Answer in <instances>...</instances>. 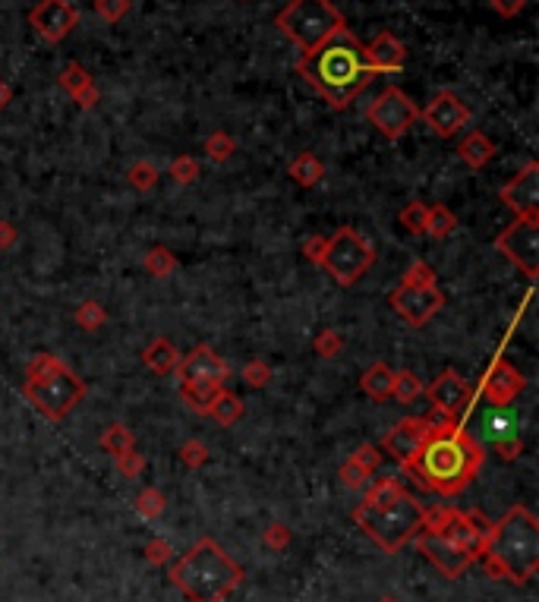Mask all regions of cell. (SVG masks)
<instances>
[{
  "mask_svg": "<svg viewBox=\"0 0 539 602\" xmlns=\"http://www.w3.org/2000/svg\"><path fill=\"white\" fill-rule=\"evenodd\" d=\"M296 73L306 86H312V92L322 95V101H328V108L338 111L347 108L375 80L366 50L350 29H341L338 35H331L316 50H306L296 60Z\"/></svg>",
  "mask_w": 539,
  "mask_h": 602,
  "instance_id": "obj_1",
  "label": "cell"
},
{
  "mask_svg": "<svg viewBox=\"0 0 539 602\" xmlns=\"http://www.w3.org/2000/svg\"><path fill=\"white\" fill-rule=\"evenodd\" d=\"M482 458L486 454H482L480 442L458 423H451L432 432L423 448L404 464V470L429 492L458 495L470 486V480L482 467Z\"/></svg>",
  "mask_w": 539,
  "mask_h": 602,
  "instance_id": "obj_2",
  "label": "cell"
},
{
  "mask_svg": "<svg viewBox=\"0 0 539 602\" xmlns=\"http://www.w3.org/2000/svg\"><path fill=\"white\" fill-rule=\"evenodd\" d=\"M423 505L401 489V482L385 476L366 486V498L353 511V521L389 552H397L417 530H423Z\"/></svg>",
  "mask_w": 539,
  "mask_h": 602,
  "instance_id": "obj_3",
  "label": "cell"
},
{
  "mask_svg": "<svg viewBox=\"0 0 539 602\" xmlns=\"http://www.w3.org/2000/svg\"><path fill=\"white\" fill-rule=\"evenodd\" d=\"M482 559L492 577L527 583L539 567V521L524 505L511 508L496 527H489Z\"/></svg>",
  "mask_w": 539,
  "mask_h": 602,
  "instance_id": "obj_4",
  "label": "cell"
},
{
  "mask_svg": "<svg viewBox=\"0 0 539 602\" xmlns=\"http://www.w3.org/2000/svg\"><path fill=\"white\" fill-rule=\"evenodd\" d=\"M173 583L189 602H224L243 581V567L212 539H199L173 565Z\"/></svg>",
  "mask_w": 539,
  "mask_h": 602,
  "instance_id": "obj_5",
  "label": "cell"
},
{
  "mask_svg": "<svg viewBox=\"0 0 539 602\" xmlns=\"http://www.w3.org/2000/svg\"><path fill=\"white\" fill-rule=\"evenodd\" d=\"M22 395L38 413L48 420H64L73 413V407L86 397V382L73 373L70 366L54 353H35L26 366V385Z\"/></svg>",
  "mask_w": 539,
  "mask_h": 602,
  "instance_id": "obj_6",
  "label": "cell"
},
{
  "mask_svg": "<svg viewBox=\"0 0 539 602\" xmlns=\"http://www.w3.org/2000/svg\"><path fill=\"white\" fill-rule=\"evenodd\" d=\"M274 26L281 35L306 54V50H316L322 42H328L331 35H338L341 29H347V19L331 0H288V7L274 16Z\"/></svg>",
  "mask_w": 539,
  "mask_h": 602,
  "instance_id": "obj_7",
  "label": "cell"
},
{
  "mask_svg": "<svg viewBox=\"0 0 539 602\" xmlns=\"http://www.w3.org/2000/svg\"><path fill=\"white\" fill-rule=\"evenodd\" d=\"M375 250L357 228H338L325 243V256L319 266L338 281L341 287H353L373 268Z\"/></svg>",
  "mask_w": 539,
  "mask_h": 602,
  "instance_id": "obj_8",
  "label": "cell"
},
{
  "mask_svg": "<svg viewBox=\"0 0 539 602\" xmlns=\"http://www.w3.org/2000/svg\"><path fill=\"white\" fill-rule=\"evenodd\" d=\"M366 117H369V123L379 129L381 136L391 139V143H397V139H401L404 133L420 120V108L413 104V98H410L404 89L389 86L366 108Z\"/></svg>",
  "mask_w": 539,
  "mask_h": 602,
  "instance_id": "obj_9",
  "label": "cell"
},
{
  "mask_svg": "<svg viewBox=\"0 0 539 602\" xmlns=\"http://www.w3.org/2000/svg\"><path fill=\"white\" fill-rule=\"evenodd\" d=\"M496 250L520 268L527 278L539 274V215L514 218L496 237Z\"/></svg>",
  "mask_w": 539,
  "mask_h": 602,
  "instance_id": "obj_10",
  "label": "cell"
},
{
  "mask_svg": "<svg viewBox=\"0 0 539 602\" xmlns=\"http://www.w3.org/2000/svg\"><path fill=\"white\" fill-rule=\"evenodd\" d=\"M451 423L454 420L435 413V410H432V416H407V420H401L395 429H389V436L381 438V448L404 467L420 448H423V442L432 436V432L439 429V426H451Z\"/></svg>",
  "mask_w": 539,
  "mask_h": 602,
  "instance_id": "obj_11",
  "label": "cell"
},
{
  "mask_svg": "<svg viewBox=\"0 0 539 602\" xmlns=\"http://www.w3.org/2000/svg\"><path fill=\"white\" fill-rule=\"evenodd\" d=\"M180 388H224L230 375V366L224 363L221 353H215L209 344H199L180 359L177 366Z\"/></svg>",
  "mask_w": 539,
  "mask_h": 602,
  "instance_id": "obj_12",
  "label": "cell"
},
{
  "mask_svg": "<svg viewBox=\"0 0 539 602\" xmlns=\"http://www.w3.org/2000/svg\"><path fill=\"white\" fill-rule=\"evenodd\" d=\"M389 303L395 306V313L404 319V322H410L413 328H423V325L442 309L445 297H442L439 284L435 287H417V284H404L401 281V284L391 290Z\"/></svg>",
  "mask_w": 539,
  "mask_h": 602,
  "instance_id": "obj_13",
  "label": "cell"
},
{
  "mask_svg": "<svg viewBox=\"0 0 539 602\" xmlns=\"http://www.w3.org/2000/svg\"><path fill=\"white\" fill-rule=\"evenodd\" d=\"M423 395L429 397L435 413L458 423L460 416L467 413L470 401H474V388L464 375H458L454 369H445V373H439V379H432V385L423 388Z\"/></svg>",
  "mask_w": 539,
  "mask_h": 602,
  "instance_id": "obj_14",
  "label": "cell"
},
{
  "mask_svg": "<svg viewBox=\"0 0 539 602\" xmlns=\"http://www.w3.org/2000/svg\"><path fill=\"white\" fill-rule=\"evenodd\" d=\"M29 26L48 44H60L80 26V10L70 0H38L35 10L29 13Z\"/></svg>",
  "mask_w": 539,
  "mask_h": 602,
  "instance_id": "obj_15",
  "label": "cell"
},
{
  "mask_svg": "<svg viewBox=\"0 0 539 602\" xmlns=\"http://www.w3.org/2000/svg\"><path fill=\"white\" fill-rule=\"evenodd\" d=\"M420 120H423L439 139H451L470 123V108L454 92L442 89V92L420 111Z\"/></svg>",
  "mask_w": 539,
  "mask_h": 602,
  "instance_id": "obj_16",
  "label": "cell"
},
{
  "mask_svg": "<svg viewBox=\"0 0 539 602\" xmlns=\"http://www.w3.org/2000/svg\"><path fill=\"white\" fill-rule=\"evenodd\" d=\"M524 388H527L524 375H520L504 357H496L492 369L486 373V379H482V397L489 404H496V407H508L514 397L524 395Z\"/></svg>",
  "mask_w": 539,
  "mask_h": 602,
  "instance_id": "obj_17",
  "label": "cell"
},
{
  "mask_svg": "<svg viewBox=\"0 0 539 602\" xmlns=\"http://www.w3.org/2000/svg\"><path fill=\"white\" fill-rule=\"evenodd\" d=\"M498 196H502V202L518 218L536 215V208H539V165L536 161H527L524 171L511 180V183H504Z\"/></svg>",
  "mask_w": 539,
  "mask_h": 602,
  "instance_id": "obj_18",
  "label": "cell"
},
{
  "mask_svg": "<svg viewBox=\"0 0 539 602\" xmlns=\"http://www.w3.org/2000/svg\"><path fill=\"white\" fill-rule=\"evenodd\" d=\"M417 543H420V549H423V555H429L432 565H439V571H445L448 577L464 574L470 567V561H474L460 545L448 543L445 536H439V533H432V530H426Z\"/></svg>",
  "mask_w": 539,
  "mask_h": 602,
  "instance_id": "obj_19",
  "label": "cell"
},
{
  "mask_svg": "<svg viewBox=\"0 0 539 602\" xmlns=\"http://www.w3.org/2000/svg\"><path fill=\"white\" fill-rule=\"evenodd\" d=\"M363 50H366V60L375 76L379 73H401L404 64H407V48H404V42L395 32H379Z\"/></svg>",
  "mask_w": 539,
  "mask_h": 602,
  "instance_id": "obj_20",
  "label": "cell"
},
{
  "mask_svg": "<svg viewBox=\"0 0 539 602\" xmlns=\"http://www.w3.org/2000/svg\"><path fill=\"white\" fill-rule=\"evenodd\" d=\"M458 155L467 167L480 171V167L489 165L492 155H496V143H492L486 133H480V129H470L467 136H464V143L458 145Z\"/></svg>",
  "mask_w": 539,
  "mask_h": 602,
  "instance_id": "obj_21",
  "label": "cell"
},
{
  "mask_svg": "<svg viewBox=\"0 0 539 602\" xmlns=\"http://www.w3.org/2000/svg\"><path fill=\"white\" fill-rule=\"evenodd\" d=\"M142 359L145 366H149L151 373H158V375H171L177 373V366H180V351L173 347V341H167V337H155V341H149V347L142 351Z\"/></svg>",
  "mask_w": 539,
  "mask_h": 602,
  "instance_id": "obj_22",
  "label": "cell"
},
{
  "mask_svg": "<svg viewBox=\"0 0 539 602\" xmlns=\"http://www.w3.org/2000/svg\"><path fill=\"white\" fill-rule=\"evenodd\" d=\"M359 388L366 391L373 401H389L395 391V369L389 363H373L359 379Z\"/></svg>",
  "mask_w": 539,
  "mask_h": 602,
  "instance_id": "obj_23",
  "label": "cell"
},
{
  "mask_svg": "<svg viewBox=\"0 0 539 602\" xmlns=\"http://www.w3.org/2000/svg\"><path fill=\"white\" fill-rule=\"evenodd\" d=\"M288 174L296 180V183H300V187L310 189L325 177V165L316 158V155H312V151H300V155H296V158L288 165Z\"/></svg>",
  "mask_w": 539,
  "mask_h": 602,
  "instance_id": "obj_24",
  "label": "cell"
},
{
  "mask_svg": "<svg viewBox=\"0 0 539 602\" xmlns=\"http://www.w3.org/2000/svg\"><path fill=\"white\" fill-rule=\"evenodd\" d=\"M209 416L215 420V423H221V426H234L243 416V401H240L234 391H227V388H221L215 395V401H212V407H209Z\"/></svg>",
  "mask_w": 539,
  "mask_h": 602,
  "instance_id": "obj_25",
  "label": "cell"
},
{
  "mask_svg": "<svg viewBox=\"0 0 539 602\" xmlns=\"http://www.w3.org/2000/svg\"><path fill=\"white\" fill-rule=\"evenodd\" d=\"M101 448L114 454V458H123V454L136 452V438H133V432L123 423H111L108 429L101 432Z\"/></svg>",
  "mask_w": 539,
  "mask_h": 602,
  "instance_id": "obj_26",
  "label": "cell"
},
{
  "mask_svg": "<svg viewBox=\"0 0 539 602\" xmlns=\"http://www.w3.org/2000/svg\"><path fill=\"white\" fill-rule=\"evenodd\" d=\"M458 230V218H454L451 208L445 205H429V215H426V234L432 240H448Z\"/></svg>",
  "mask_w": 539,
  "mask_h": 602,
  "instance_id": "obj_27",
  "label": "cell"
},
{
  "mask_svg": "<svg viewBox=\"0 0 539 602\" xmlns=\"http://www.w3.org/2000/svg\"><path fill=\"white\" fill-rule=\"evenodd\" d=\"M142 266L151 278H171V274L177 272V256H173L167 246H151V250L145 252Z\"/></svg>",
  "mask_w": 539,
  "mask_h": 602,
  "instance_id": "obj_28",
  "label": "cell"
},
{
  "mask_svg": "<svg viewBox=\"0 0 539 602\" xmlns=\"http://www.w3.org/2000/svg\"><path fill=\"white\" fill-rule=\"evenodd\" d=\"M58 82H60V89H66L70 95H80L82 89H89L95 80H92V73H89L86 66L80 64V60H70V64L60 70Z\"/></svg>",
  "mask_w": 539,
  "mask_h": 602,
  "instance_id": "obj_29",
  "label": "cell"
},
{
  "mask_svg": "<svg viewBox=\"0 0 539 602\" xmlns=\"http://www.w3.org/2000/svg\"><path fill=\"white\" fill-rule=\"evenodd\" d=\"M234 151H237V139L230 136V133H224V129H218V133H212V136L205 139V155H209V161H215V165H224Z\"/></svg>",
  "mask_w": 539,
  "mask_h": 602,
  "instance_id": "obj_30",
  "label": "cell"
},
{
  "mask_svg": "<svg viewBox=\"0 0 539 602\" xmlns=\"http://www.w3.org/2000/svg\"><path fill=\"white\" fill-rule=\"evenodd\" d=\"M420 395H423V382H420L417 375L410 373V369L395 373V391H391V397H397L401 404H413Z\"/></svg>",
  "mask_w": 539,
  "mask_h": 602,
  "instance_id": "obj_31",
  "label": "cell"
},
{
  "mask_svg": "<svg viewBox=\"0 0 539 602\" xmlns=\"http://www.w3.org/2000/svg\"><path fill=\"white\" fill-rule=\"evenodd\" d=\"M73 319H76V325H80V328L98 331L101 325L108 322V313L101 309L98 300H86V303H80V309H76V313H73Z\"/></svg>",
  "mask_w": 539,
  "mask_h": 602,
  "instance_id": "obj_32",
  "label": "cell"
},
{
  "mask_svg": "<svg viewBox=\"0 0 539 602\" xmlns=\"http://www.w3.org/2000/svg\"><path fill=\"white\" fill-rule=\"evenodd\" d=\"M127 177H130V183L139 193H149V189H155V183H158V167L151 165V161H136V165L127 171Z\"/></svg>",
  "mask_w": 539,
  "mask_h": 602,
  "instance_id": "obj_33",
  "label": "cell"
},
{
  "mask_svg": "<svg viewBox=\"0 0 539 602\" xmlns=\"http://www.w3.org/2000/svg\"><path fill=\"white\" fill-rule=\"evenodd\" d=\"M312 347H316L319 357L331 359V357H338V353L344 351V337H341L335 328H322L316 337H312Z\"/></svg>",
  "mask_w": 539,
  "mask_h": 602,
  "instance_id": "obj_34",
  "label": "cell"
},
{
  "mask_svg": "<svg viewBox=\"0 0 539 602\" xmlns=\"http://www.w3.org/2000/svg\"><path fill=\"white\" fill-rule=\"evenodd\" d=\"M426 215H429V205L423 202H410L401 208V224L410 234H426Z\"/></svg>",
  "mask_w": 539,
  "mask_h": 602,
  "instance_id": "obj_35",
  "label": "cell"
},
{
  "mask_svg": "<svg viewBox=\"0 0 539 602\" xmlns=\"http://www.w3.org/2000/svg\"><path fill=\"white\" fill-rule=\"evenodd\" d=\"M171 177L177 180V183H196L199 180V161L193 158V155H180V158L171 161Z\"/></svg>",
  "mask_w": 539,
  "mask_h": 602,
  "instance_id": "obj_36",
  "label": "cell"
},
{
  "mask_svg": "<svg viewBox=\"0 0 539 602\" xmlns=\"http://www.w3.org/2000/svg\"><path fill=\"white\" fill-rule=\"evenodd\" d=\"M95 13L114 26V22H120L123 16L130 13V0H95Z\"/></svg>",
  "mask_w": 539,
  "mask_h": 602,
  "instance_id": "obj_37",
  "label": "cell"
},
{
  "mask_svg": "<svg viewBox=\"0 0 539 602\" xmlns=\"http://www.w3.org/2000/svg\"><path fill=\"white\" fill-rule=\"evenodd\" d=\"M243 382L250 388H266L268 382H272V366L262 363V359H250V363L243 366Z\"/></svg>",
  "mask_w": 539,
  "mask_h": 602,
  "instance_id": "obj_38",
  "label": "cell"
},
{
  "mask_svg": "<svg viewBox=\"0 0 539 602\" xmlns=\"http://www.w3.org/2000/svg\"><path fill=\"white\" fill-rule=\"evenodd\" d=\"M404 284H417V287H435V272H432L429 262H413V266L404 272Z\"/></svg>",
  "mask_w": 539,
  "mask_h": 602,
  "instance_id": "obj_39",
  "label": "cell"
},
{
  "mask_svg": "<svg viewBox=\"0 0 539 602\" xmlns=\"http://www.w3.org/2000/svg\"><path fill=\"white\" fill-rule=\"evenodd\" d=\"M369 470H363L359 464H353V460H347L344 467H341V480H344V486H350V489H363V486H369Z\"/></svg>",
  "mask_w": 539,
  "mask_h": 602,
  "instance_id": "obj_40",
  "label": "cell"
},
{
  "mask_svg": "<svg viewBox=\"0 0 539 602\" xmlns=\"http://www.w3.org/2000/svg\"><path fill=\"white\" fill-rule=\"evenodd\" d=\"M136 508L142 511L145 517H155V514H161V508H165V498H161L158 489H145V492L139 495Z\"/></svg>",
  "mask_w": 539,
  "mask_h": 602,
  "instance_id": "obj_41",
  "label": "cell"
},
{
  "mask_svg": "<svg viewBox=\"0 0 539 602\" xmlns=\"http://www.w3.org/2000/svg\"><path fill=\"white\" fill-rule=\"evenodd\" d=\"M180 458H183V464L187 467H202L205 460H209V448L202 442H187L183 448H180Z\"/></svg>",
  "mask_w": 539,
  "mask_h": 602,
  "instance_id": "obj_42",
  "label": "cell"
},
{
  "mask_svg": "<svg viewBox=\"0 0 539 602\" xmlns=\"http://www.w3.org/2000/svg\"><path fill=\"white\" fill-rule=\"evenodd\" d=\"M353 464H359L363 467V470H369V474H373L375 467L381 464V454H379V448H375V444H363V448H357V452H353Z\"/></svg>",
  "mask_w": 539,
  "mask_h": 602,
  "instance_id": "obj_43",
  "label": "cell"
},
{
  "mask_svg": "<svg viewBox=\"0 0 539 602\" xmlns=\"http://www.w3.org/2000/svg\"><path fill=\"white\" fill-rule=\"evenodd\" d=\"M489 7L496 10L502 19H514L518 13H524L527 0H489Z\"/></svg>",
  "mask_w": 539,
  "mask_h": 602,
  "instance_id": "obj_44",
  "label": "cell"
},
{
  "mask_svg": "<svg viewBox=\"0 0 539 602\" xmlns=\"http://www.w3.org/2000/svg\"><path fill=\"white\" fill-rule=\"evenodd\" d=\"M325 243H328V237H306V243H303V256L310 259V262H322V256H325Z\"/></svg>",
  "mask_w": 539,
  "mask_h": 602,
  "instance_id": "obj_45",
  "label": "cell"
},
{
  "mask_svg": "<svg viewBox=\"0 0 539 602\" xmlns=\"http://www.w3.org/2000/svg\"><path fill=\"white\" fill-rule=\"evenodd\" d=\"M489 423V429H492V438H511L514 436V423H511L508 416H492V420H486Z\"/></svg>",
  "mask_w": 539,
  "mask_h": 602,
  "instance_id": "obj_46",
  "label": "cell"
},
{
  "mask_svg": "<svg viewBox=\"0 0 539 602\" xmlns=\"http://www.w3.org/2000/svg\"><path fill=\"white\" fill-rule=\"evenodd\" d=\"M117 467H120L123 476H136L139 470H142V458H139L136 452H130V454H123V458H117Z\"/></svg>",
  "mask_w": 539,
  "mask_h": 602,
  "instance_id": "obj_47",
  "label": "cell"
},
{
  "mask_svg": "<svg viewBox=\"0 0 539 602\" xmlns=\"http://www.w3.org/2000/svg\"><path fill=\"white\" fill-rule=\"evenodd\" d=\"M98 98H101V92H98V86H95V82L89 89H82L80 95H73V101H76L82 111H92L95 104H98Z\"/></svg>",
  "mask_w": 539,
  "mask_h": 602,
  "instance_id": "obj_48",
  "label": "cell"
},
{
  "mask_svg": "<svg viewBox=\"0 0 539 602\" xmlns=\"http://www.w3.org/2000/svg\"><path fill=\"white\" fill-rule=\"evenodd\" d=\"M496 452L502 454L504 460L518 458V454H520V438H518V436H511V438H498V442H496Z\"/></svg>",
  "mask_w": 539,
  "mask_h": 602,
  "instance_id": "obj_49",
  "label": "cell"
},
{
  "mask_svg": "<svg viewBox=\"0 0 539 602\" xmlns=\"http://www.w3.org/2000/svg\"><path fill=\"white\" fill-rule=\"evenodd\" d=\"M16 243V228L10 221H0V250H10Z\"/></svg>",
  "mask_w": 539,
  "mask_h": 602,
  "instance_id": "obj_50",
  "label": "cell"
},
{
  "mask_svg": "<svg viewBox=\"0 0 539 602\" xmlns=\"http://www.w3.org/2000/svg\"><path fill=\"white\" fill-rule=\"evenodd\" d=\"M268 543L284 545V543H288V530H284V527H272V533H268Z\"/></svg>",
  "mask_w": 539,
  "mask_h": 602,
  "instance_id": "obj_51",
  "label": "cell"
},
{
  "mask_svg": "<svg viewBox=\"0 0 539 602\" xmlns=\"http://www.w3.org/2000/svg\"><path fill=\"white\" fill-rule=\"evenodd\" d=\"M10 101H13V89H10V82H4V80H0V111L7 108Z\"/></svg>",
  "mask_w": 539,
  "mask_h": 602,
  "instance_id": "obj_52",
  "label": "cell"
},
{
  "mask_svg": "<svg viewBox=\"0 0 539 602\" xmlns=\"http://www.w3.org/2000/svg\"><path fill=\"white\" fill-rule=\"evenodd\" d=\"M151 561H165L167 559V545L165 543H151Z\"/></svg>",
  "mask_w": 539,
  "mask_h": 602,
  "instance_id": "obj_53",
  "label": "cell"
},
{
  "mask_svg": "<svg viewBox=\"0 0 539 602\" xmlns=\"http://www.w3.org/2000/svg\"><path fill=\"white\" fill-rule=\"evenodd\" d=\"M385 602H395V599H385Z\"/></svg>",
  "mask_w": 539,
  "mask_h": 602,
  "instance_id": "obj_54",
  "label": "cell"
}]
</instances>
